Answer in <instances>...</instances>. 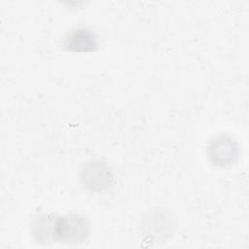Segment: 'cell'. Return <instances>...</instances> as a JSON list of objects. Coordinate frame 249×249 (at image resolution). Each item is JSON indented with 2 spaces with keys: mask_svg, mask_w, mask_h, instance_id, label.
<instances>
[{
  "mask_svg": "<svg viewBox=\"0 0 249 249\" xmlns=\"http://www.w3.org/2000/svg\"><path fill=\"white\" fill-rule=\"evenodd\" d=\"M62 45L69 52H93L98 47V37L89 28H75L65 35Z\"/></svg>",
  "mask_w": 249,
  "mask_h": 249,
  "instance_id": "cell-4",
  "label": "cell"
},
{
  "mask_svg": "<svg viewBox=\"0 0 249 249\" xmlns=\"http://www.w3.org/2000/svg\"><path fill=\"white\" fill-rule=\"evenodd\" d=\"M207 154L214 164L226 166L234 161L237 157V146L232 138L217 136L209 143Z\"/></svg>",
  "mask_w": 249,
  "mask_h": 249,
  "instance_id": "cell-5",
  "label": "cell"
},
{
  "mask_svg": "<svg viewBox=\"0 0 249 249\" xmlns=\"http://www.w3.org/2000/svg\"><path fill=\"white\" fill-rule=\"evenodd\" d=\"M146 223L144 227H146V232L151 237L154 238L156 234V238L158 236L160 237V239H164L163 236L171 232V219L170 216H167V214L163 211H153L147 215V218L145 219Z\"/></svg>",
  "mask_w": 249,
  "mask_h": 249,
  "instance_id": "cell-6",
  "label": "cell"
},
{
  "mask_svg": "<svg viewBox=\"0 0 249 249\" xmlns=\"http://www.w3.org/2000/svg\"><path fill=\"white\" fill-rule=\"evenodd\" d=\"M58 215L53 213H37L30 222V231L39 243H50L56 241Z\"/></svg>",
  "mask_w": 249,
  "mask_h": 249,
  "instance_id": "cell-3",
  "label": "cell"
},
{
  "mask_svg": "<svg viewBox=\"0 0 249 249\" xmlns=\"http://www.w3.org/2000/svg\"><path fill=\"white\" fill-rule=\"evenodd\" d=\"M89 232L88 220L76 213L58 216L56 241L67 244H78L84 242Z\"/></svg>",
  "mask_w": 249,
  "mask_h": 249,
  "instance_id": "cell-1",
  "label": "cell"
},
{
  "mask_svg": "<svg viewBox=\"0 0 249 249\" xmlns=\"http://www.w3.org/2000/svg\"><path fill=\"white\" fill-rule=\"evenodd\" d=\"M82 185L90 191H102L107 189L113 181V173L110 166L100 160H92L84 163L80 171Z\"/></svg>",
  "mask_w": 249,
  "mask_h": 249,
  "instance_id": "cell-2",
  "label": "cell"
}]
</instances>
